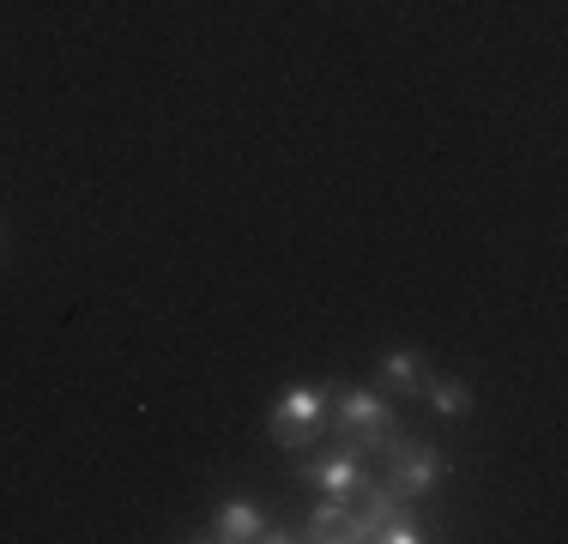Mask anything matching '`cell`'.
<instances>
[{"mask_svg": "<svg viewBox=\"0 0 568 544\" xmlns=\"http://www.w3.org/2000/svg\"><path fill=\"white\" fill-rule=\"evenodd\" d=\"M351 496H357V508H351V544H417L424 538V521L387 484L363 478Z\"/></svg>", "mask_w": 568, "mask_h": 544, "instance_id": "1", "label": "cell"}, {"mask_svg": "<svg viewBox=\"0 0 568 544\" xmlns=\"http://www.w3.org/2000/svg\"><path fill=\"white\" fill-rule=\"evenodd\" d=\"M442 454L436 447H424V442H412V435H394L387 442V490H394L399 502H417V496H436V484H442Z\"/></svg>", "mask_w": 568, "mask_h": 544, "instance_id": "2", "label": "cell"}, {"mask_svg": "<svg viewBox=\"0 0 568 544\" xmlns=\"http://www.w3.org/2000/svg\"><path fill=\"white\" fill-rule=\"evenodd\" d=\"M327 424V393L321 387H284L273 405V442L278 447H308Z\"/></svg>", "mask_w": 568, "mask_h": 544, "instance_id": "3", "label": "cell"}, {"mask_svg": "<svg viewBox=\"0 0 568 544\" xmlns=\"http://www.w3.org/2000/svg\"><path fill=\"white\" fill-rule=\"evenodd\" d=\"M333 417H339V430H345V435H357V447H387V442L399 435L394 405H387L382 393H369V387H351Z\"/></svg>", "mask_w": 568, "mask_h": 544, "instance_id": "4", "label": "cell"}, {"mask_svg": "<svg viewBox=\"0 0 568 544\" xmlns=\"http://www.w3.org/2000/svg\"><path fill=\"white\" fill-rule=\"evenodd\" d=\"M308 484H321V496H351L363 484V447H345V454H327L315 466H303Z\"/></svg>", "mask_w": 568, "mask_h": 544, "instance_id": "5", "label": "cell"}, {"mask_svg": "<svg viewBox=\"0 0 568 544\" xmlns=\"http://www.w3.org/2000/svg\"><path fill=\"white\" fill-rule=\"evenodd\" d=\"M212 538L219 544H254V538H266V514L254 508V502H224L219 521H212Z\"/></svg>", "mask_w": 568, "mask_h": 544, "instance_id": "6", "label": "cell"}, {"mask_svg": "<svg viewBox=\"0 0 568 544\" xmlns=\"http://www.w3.org/2000/svg\"><path fill=\"white\" fill-rule=\"evenodd\" d=\"M303 538H315V544H351V502L345 496H327L315 514H308V533Z\"/></svg>", "mask_w": 568, "mask_h": 544, "instance_id": "7", "label": "cell"}, {"mask_svg": "<svg viewBox=\"0 0 568 544\" xmlns=\"http://www.w3.org/2000/svg\"><path fill=\"white\" fill-rule=\"evenodd\" d=\"M382 381H387L394 393H424L429 363L417 357V351H387V357H382Z\"/></svg>", "mask_w": 568, "mask_h": 544, "instance_id": "8", "label": "cell"}, {"mask_svg": "<svg viewBox=\"0 0 568 544\" xmlns=\"http://www.w3.org/2000/svg\"><path fill=\"white\" fill-rule=\"evenodd\" d=\"M424 400L436 405L442 417H466L471 412V387H466V381H454V375H429L424 381Z\"/></svg>", "mask_w": 568, "mask_h": 544, "instance_id": "9", "label": "cell"}]
</instances>
